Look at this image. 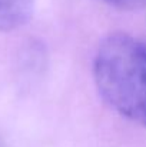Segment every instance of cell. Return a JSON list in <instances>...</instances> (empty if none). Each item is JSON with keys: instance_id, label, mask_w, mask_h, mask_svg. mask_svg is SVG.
Segmentation results:
<instances>
[{"instance_id": "3957f363", "label": "cell", "mask_w": 146, "mask_h": 147, "mask_svg": "<svg viewBox=\"0 0 146 147\" xmlns=\"http://www.w3.org/2000/svg\"><path fill=\"white\" fill-rule=\"evenodd\" d=\"M117 9H136L146 4V0H99Z\"/></svg>"}, {"instance_id": "6da1fadb", "label": "cell", "mask_w": 146, "mask_h": 147, "mask_svg": "<svg viewBox=\"0 0 146 147\" xmlns=\"http://www.w3.org/2000/svg\"><path fill=\"white\" fill-rule=\"evenodd\" d=\"M103 101L123 119L146 127V43L123 32L105 36L92 60Z\"/></svg>"}, {"instance_id": "7a4b0ae2", "label": "cell", "mask_w": 146, "mask_h": 147, "mask_svg": "<svg viewBox=\"0 0 146 147\" xmlns=\"http://www.w3.org/2000/svg\"><path fill=\"white\" fill-rule=\"evenodd\" d=\"M36 0H0V32L23 27L33 16Z\"/></svg>"}]
</instances>
